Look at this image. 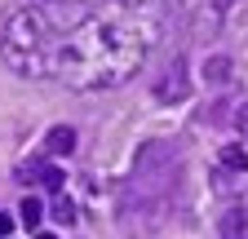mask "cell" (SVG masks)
Returning a JSON list of instances; mask_svg holds the SVG:
<instances>
[{
    "instance_id": "obj_5",
    "label": "cell",
    "mask_w": 248,
    "mask_h": 239,
    "mask_svg": "<svg viewBox=\"0 0 248 239\" xmlns=\"http://www.w3.org/2000/svg\"><path fill=\"white\" fill-rule=\"evenodd\" d=\"M222 239H248V204H235L222 213Z\"/></svg>"
},
{
    "instance_id": "obj_6",
    "label": "cell",
    "mask_w": 248,
    "mask_h": 239,
    "mask_svg": "<svg viewBox=\"0 0 248 239\" xmlns=\"http://www.w3.org/2000/svg\"><path fill=\"white\" fill-rule=\"evenodd\" d=\"M45 151H49V155H71V151H76V129H67V124L49 129V133H45Z\"/></svg>"
},
{
    "instance_id": "obj_11",
    "label": "cell",
    "mask_w": 248,
    "mask_h": 239,
    "mask_svg": "<svg viewBox=\"0 0 248 239\" xmlns=\"http://www.w3.org/2000/svg\"><path fill=\"white\" fill-rule=\"evenodd\" d=\"M235 129L244 133V142H248V106H239V115H235Z\"/></svg>"
},
{
    "instance_id": "obj_3",
    "label": "cell",
    "mask_w": 248,
    "mask_h": 239,
    "mask_svg": "<svg viewBox=\"0 0 248 239\" xmlns=\"http://www.w3.org/2000/svg\"><path fill=\"white\" fill-rule=\"evenodd\" d=\"M151 93H155V102H164V106H173V102H186V98H191V80H186V62H182V58H177V62H173L160 80H155V89H151Z\"/></svg>"
},
{
    "instance_id": "obj_1",
    "label": "cell",
    "mask_w": 248,
    "mask_h": 239,
    "mask_svg": "<svg viewBox=\"0 0 248 239\" xmlns=\"http://www.w3.org/2000/svg\"><path fill=\"white\" fill-rule=\"evenodd\" d=\"M155 31L160 27L138 5H93L67 22L53 18V80L84 93L115 89L138 75Z\"/></svg>"
},
{
    "instance_id": "obj_13",
    "label": "cell",
    "mask_w": 248,
    "mask_h": 239,
    "mask_svg": "<svg viewBox=\"0 0 248 239\" xmlns=\"http://www.w3.org/2000/svg\"><path fill=\"white\" fill-rule=\"evenodd\" d=\"M213 5H217V9H231V5H235V0H213Z\"/></svg>"
},
{
    "instance_id": "obj_4",
    "label": "cell",
    "mask_w": 248,
    "mask_h": 239,
    "mask_svg": "<svg viewBox=\"0 0 248 239\" xmlns=\"http://www.w3.org/2000/svg\"><path fill=\"white\" fill-rule=\"evenodd\" d=\"M18 177H22V182H40L45 191H62V182H67V177H62V168L58 164H45V160H31V164H22L18 168Z\"/></svg>"
},
{
    "instance_id": "obj_2",
    "label": "cell",
    "mask_w": 248,
    "mask_h": 239,
    "mask_svg": "<svg viewBox=\"0 0 248 239\" xmlns=\"http://www.w3.org/2000/svg\"><path fill=\"white\" fill-rule=\"evenodd\" d=\"M0 58L27 80H49L53 75V18L45 9L14 14L5 36H0Z\"/></svg>"
},
{
    "instance_id": "obj_7",
    "label": "cell",
    "mask_w": 248,
    "mask_h": 239,
    "mask_svg": "<svg viewBox=\"0 0 248 239\" xmlns=\"http://www.w3.org/2000/svg\"><path fill=\"white\" fill-rule=\"evenodd\" d=\"M222 164L231 168V173H248V151H244V146H222Z\"/></svg>"
},
{
    "instance_id": "obj_12",
    "label": "cell",
    "mask_w": 248,
    "mask_h": 239,
    "mask_svg": "<svg viewBox=\"0 0 248 239\" xmlns=\"http://www.w3.org/2000/svg\"><path fill=\"white\" fill-rule=\"evenodd\" d=\"M14 230V222H9V213H0V235H9Z\"/></svg>"
},
{
    "instance_id": "obj_14",
    "label": "cell",
    "mask_w": 248,
    "mask_h": 239,
    "mask_svg": "<svg viewBox=\"0 0 248 239\" xmlns=\"http://www.w3.org/2000/svg\"><path fill=\"white\" fill-rule=\"evenodd\" d=\"M36 239H58V235H49V230H40V235H36Z\"/></svg>"
},
{
    "instance_id": "obj_9",
    "label": "cell",
    "mask_w": 248,
    "mask_h": 239,
    "mask_svg": "<svg viewBox=\"0 0 248 239\" xmlns=\"http://www.w3.org/2000/svg\"><path fill=\"white\" fill-rule=\"evenodd\" d=\"M18 217H22V226H40V217H45L40 199H36V195H27V199H22V208H18Z\"/></svg>"
},
{
    "instance_id": "obj_10",
    "label": "cell",
    "mask_w": 248,
    "mask_h": 239,
    "mask_svg": "<svg viewBox=\"0 0 248 239\" xmlns=\"http://www.w3.org/2000/svg\"><path fill=\"white\" fill-rule=\"evenodd\" d=\"M53 222H62V226H71V222H76V204L58 195V199H53Z\"/></svg>"
},
{
    "instance_id": "obj_8",
    "label": "cell",
    "mask_w": 248,
    "mask_h": 239,
    "mask_svg": "<svg viewBox=\"0 0 248 239\" xmlns=\"http://www.w3.org/2000/svg\"><path fill=\"white\" fill-rule=\"evenodd\" d=\"M204 75L213 84H226L231 80V58H208V62H204Z\"/></svg>"
}]
</instances>
